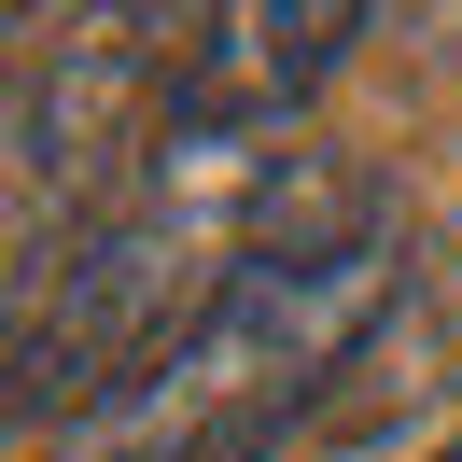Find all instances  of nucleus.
Returning a JSON list of instances; mask_svg holds the SVG:
<instances>
[{
  "instance_id": "2",
  "label": "nucleus",
  "mask_w": 462,
  "mask_h": 462,
  "mask_svg": "<svg viewBox=\"0 0 462 462\" xmlns=\"http://www.w3.org/2000/svg\"><path fill=\"white\" fill-rule=\"evenodd\" d=\"M393 309H406V238H393V210L350 225V238L253 253L113 406H85L42 462H266L378 350Z\"/></svg>"
},
{
  "instance_id": "1",
  "label": "nucleus",
  "mask_w": 462,
  "mask_h": 462,
  "mask_svg": "<svg viewBox=\"0 0 462 462\" xmlns=\"http://www.w3.org/2000/svg\"><path fill=\"white\" fill-rule=\"evenodd\" d=\"M378 225L365 169H309L294 141H225V126H169L113 197H85L29 253L14 309H0V420H85L113 406L253 253Z\"/></svg>"
},
{
  "instance_id": "4",
  "label": "nucleus",
  "mask_w": 462,
  "mask_h": 462,
  "mask_svg": "<svg viewBox=\"0 0 462 462\" xmlns=\"http://www.w3.org/2000/svg\"><path fill=\"white\" fill-rule=\"evenodd\" d=\"M434 322H448V350H462V210L434 225Z\"/></svg>"
},
{
  "instance_id": "3",
  "label": "nucleus",
  "mask_w": 462,
  "mask_h": 462,
  "mask_svg": "<svg viewBox=\"0 0 462 462\" xmlns=\"http://www.w3.org/2000/svg\"><path fill=\"white\" fill-rule=\"evenodd\" d=\"M350 29H365V0H182V126L281 141L337 85Z\"/></svg>"
},
{
  "instance_id": "5",
  "label": "nucleus",
  "mask_w": 462,
  "mask_h": 462,
  "mask_svg": "<svg viewBox=\"0 0 462 462\" xmlns=\"http://www.w3.org/2000/svg\"><path fill=\"white\" fill-rule=\"evenodd\" d=\"M448 448H462V434H448Z\"/></svg>"
}]
</instances>
